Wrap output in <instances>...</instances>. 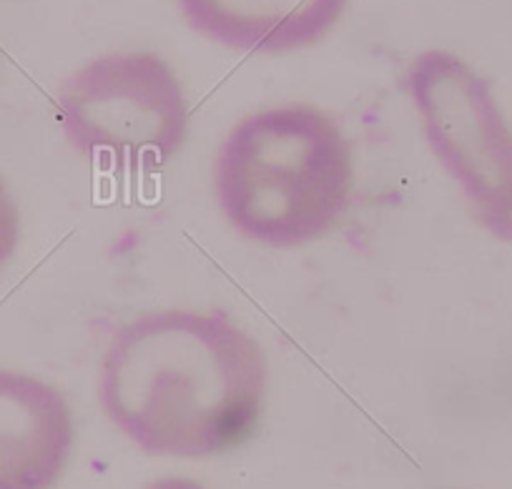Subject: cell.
<instances>
[{
  "mask_svg": "<svg viewBox=\"0 0 512 489\" xmlns=\"http://www.w3.org/2000/svg\"><path fill=\"white\" fill-rule=\"evenodd\" d=\"M68 146L123 171L161 169L189 138V98L169 61L113 51L83 63L56 93Z\"/></svg>",
  "mask_w": 512,
  "mask_h": 489,
  "instance_id": "cell-3",
  "label": "cell"
},
{
  "mask_svg": "<svg viewBox=\"0 0 512 489\" xmlns=\"http://www.w3.org/2000/svg\"><path fill=\"white\" fill-rule=\"evenodd\" d=\"M405 91L480 229L512 246V126L490 81L457 53L427 48L407 66Z\"/></svg>",
  "mask_w": 512,
  "mask_h": 489,
  "instance_id": "cell-4",
  "label": "cell"
},
{
  "mask_svg": "<svg viewBox=\"0 0 512 489\" xmlns=\"http://www.w3.org/2000/svg\"><path fill=\"white\" fill-rule=\"evenodd\" d=\"M73 439L61 389L0 369V489H51L71 459Z\"/></svg>",
  "mask_w": 512,
  "mask_h": 489,
  "instance_id": "cell-5",
  "label": "cell"
},
{
  "mask_svg": "<svg viewBox=\"0 0 512 489\" xmlns=\"http://www.w3.org/2000/svg\"><path fill=\"white\" fill-rule=\"evenodd\" d=\"M146 489H204V487L196 482H191V479H184V477H164V479H159V482L149 484Z\"/></svg>",
  "mask_w": 512,
  "mask_h": 489,
  "instance_id": "cell-8",
  "label": "cell"
},
{
  "mask_svg": "<svg viewBox=\"0 0 512 489\" xmlns=\"http://www.w3.org/2000/svg\"><path fill=\"white\" fill-rule=\"evenodd\" d=\"M194 33L229 51L284 56L322 43L349 0H176Z\"/></svg>",
  "mask_w": 512,
  "mask_h": 489,
  "instance_id": "cell-6",
  "label": "cell"
},
{
  "mask_svg": "<svg viewBox=\"0 0 512 489\" xmlns=\"http://www.w3.org/2000/svg\"><path fill=\"white\" fill-rule=\"evenodd\" d=\"M214 199L256 246L302 249L344 219L354 156L344 128L312 103H279L239 118L216 148Z\"/></svg>",
  "mask_w": 512,
  "mask_h": 489,
  "instance_id": "cell-2",
  "label": "cell"
},
{
  "mask_svg": "<svg viewBox=\"0 0 512 489\" xmlns=\"http://www.w3.org/2000/svg\"><path fill=\"white\" fill-rule=\"evenodd\" d=\"M269 367L262 347L216 309H159L113 332L98 367V404L141 452L204 459L254 434Z\"/></svg>",
  "mask_w": 512,
  "mask_h": 489,
  "instance_id": "cell-1",
  "label": "cell"
},
{
  "mask_svg": "<svg viewBox=\"0 0 512 489\" xmlns=\"http://www.w3.org/2000/svg\"><path fill=\"white\" fill-rule=\"evenodd\" d=\"M21 241V214L8 191L6 181L0 179V266H6L16 254Z\"/></svg>",
  "mask_w": 512,
  "mask_h": 489,
  "instance_id": "cell-7",
  "label": "cell"
}]
</instances>
